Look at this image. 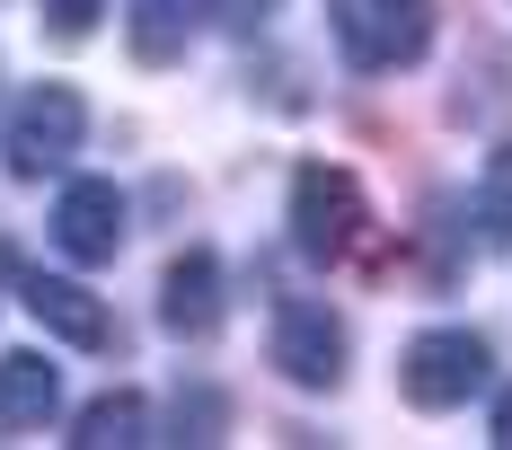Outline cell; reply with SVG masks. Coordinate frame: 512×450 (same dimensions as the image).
Returning a JSON list of instances; mask_svg holds the SVG:
<instances>
[{"mask_svg":"<svg viewBox=\"0 0 512 450\" xmlns=\"http://www.w3.org/2000/svg\"><path fill=\"white\" fill-rule=\"evenodd\" d=\"M354 71H407L433 45V0H327Z\"/></svg>","mask_w":512,"mask_h":450,"instance_id":"obj_1","label":"cell"},{"mask_svg":"<svg viewBox=\"0 0 512 450\" xmlns=\"http://www.w3.org/2000/svg\"><path fill=\"white\" fill-rule=\"evenodd\" d=\"M89 142V106H80V89H62V80H45V89H27V98L9 106V133H0V150H9V177H53V168H71V150Z\"/></svg>","mask_w":512,"mask_h":450,"instance_id":"obj_2","label":"cell"},{"mask_svg":"<svg viewBox=\"0 0 512 450\" xmlns=\"http://www.w3.org/2000/svg\"><path fill=\"white\" fill-rule=\"evenodd\" d=\"M486 336H468V327H424L407 353H398V389H407V406H424V415H451V406H468L477 389H486Z\"/></svg>","mask_w":512,"mask_h":450,"instance_id":"obj_3","label":"cell"},{"mask_svg":"<svg viewBox=\"0 0 512 450\" xmlns=\"http://www.w3.org/2000/svg\"><path fill=\"white\" fill-rule=\"evenodd\" d=\"M354 239H362V186H354V168L309 159L301 177H292V248H301L309 265H336Z\"/></svg>","mask_w":512,"mask_h":450,"instance_id":"obj_4","label":"cell"},{"mask_svg":"<svg viewBox=\"0 0 512 450\" xmlns=\"http://www.w3.org/2000/svg\"><path fill=\"white\" fill-rule=\"evenodd\" d=\"M265 353H274V371H283L292 389H336V380H345V318H336L327 300H283Z\"/></svg>","mask_w":512,"mask_h":450,"instance_id":"obj_5","label":"cell"},{"mask_svg":"<svg viewBox=\"0 0 512 450\" xmlns=\"http://www.w3.org/2000/svg\"><path fill=\"white\" fill-rule=\"evenodd\" d=\"M124 230H133V203L115 177H71L62 203H53V239L71 265H115L124 256Z\"/></svg>","mask_w":512,"mask_h":450,"instance_id":"obj_6","label":"cell"},{"mask_svg":"<svg viewBox=\"0 0 512 450\" xmlns=\"http://www.w3.org/2000/svg\"><path fill=\"white\" fill-rule=\"evenodd\" d=\"M18 300H27V318H36L45 336H62V345H80V353H106V345H115L106 300L89 292V283H71V274H27Z\"/></svg>","mask_w":512,"mask_h":450,"instance_id":"obj_7","label":"cell"},{"mask_svg":"<svg viewBox=\"0 0 512 450\" xmlns=\"http://www.w3.org/2000/svg\"><path fill=\"white\" fill-rule=\"evenodd\" d=\"M159 327H168V336H195V345L221 327V256L186 248L159 274Z\"/></svg>","mask_w":512,"mask_h":450,"instance_id":"obj_8","label":"cell"},{"mask_svg":"<svg viewBox=\"0 0 512 450\" xmlns=\"http://www.w3.org/2000/svg\"><path fill=\"white\" fill-rule=\"evenodd\" d=\"M204 9H212V0H133V9H124V45H133V62H151V71L186 62Z\"/></svg>","mask_w":512,"mask_h":450,"instance_id":"obj_9","label":"cell"},{"mask_svg":"<svg viewBox=\"0 0 512 450\" xmlns=\"http://www.w3.org/2000/svg\"><path fill=\"white\" fill-rule=\"evenodd\" d=\"M53 406H62V371H53L45 353H0V415L9 424H45Z\"/></svg>","mask_w":512,"mask_h":450,"instance_id":"obj_10","label":"cell"},{"mask_svg":"<svg viewBox=\"0 0 512 450\" xmlns=\"http://www.w3.org/2000/svg\"><path fill=\"white\" fill-rule=\"evenodd\" d=\"M80 450H133V442H151V398L142 389H115V398L98 406H80V433H71Z\"/></svg>","mask_w":512,"mask_h":450,"instance_id":"obj_11","label":"cell"},{"mask_svg":"<svg viewBox=\"0 0 512 450\" xmlns=\"http://www.w3.org/2000/svg\"><path fill=\"white\" fill-rule=\"evenodd\" d=\"M477 230L495 239V248H512V142L486 159V177H477Z\"/></svg>","mask_w":512,"mask_h":450,"instance_id":"obj_12","label":"cell"},{"mask_svg":"<svg viewBox=\"0 0 512 450\" xmlns=\"http://www.w3.org/2000/svg\"><path fill=\"white\" fill-rule=\"evenodd\" d=\"M106 0H45V36L53 45H80V36H98Z\"/></svg>","mask_w":512,"mask_h":450,"instance_id":"obj_13","label":"cell"},{"mask_svg":"<svg viewBox=\"0 0 512 450\" xmlns=\"http://www.w3.org/2000/svg\"><path fill=\"white\" fill-rule=\"evenodd\" d=\"M274 9H283V0H212V27H230V36H256V27H274Z\"/></svg>","mask_w":512,"mask_h":450,"instance_id":"obj_14","label":"cell"},{"mask_svg":"<svg viewBox=\"0 0 512 450\" xmlns=\"http://www.w3.org/2000/svg\"><path fill=\"white\" fill-rule=\"evenodd\" d=\"M495 442L512 450V380H504V398H495Z\"/></svg>","mask_w":512,"mask_h":450,"instance_id":"obj_15","label":"cell"},{"mask_svg":"<svg viewBox=\"0 0 512 450\" xmlns=\"http://www.w3.org/2000/svg\"><path fill=\"white\" fill-rule=\"evenodd\" d=\"M0 274H9V248H0Z\"/></svg>","mask_w":512,"mask_h":450,"instance_id":"obj_16","label":"cell"}]
</instances>
